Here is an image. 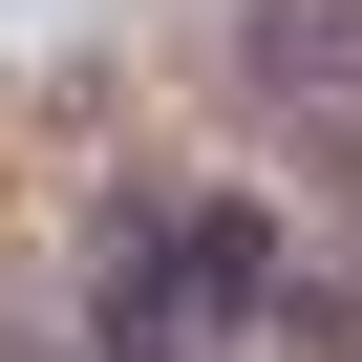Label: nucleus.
<instances>
[{
    "mask_svg": "<svg viewBox=\"0 0 362 362\" xmlns=\"http://www.w3.org/2000/svg\"><path fill=\"white\" fill-rule=\"evenodd\" d=\"M235 64H256L298 128H341V149H362V0H256V22H235Z\"/></svg>",
    "mask_w": 362,
    "mask_h": 362,
    "instance_id": "obj_1",
    "label": "nucleus"
},
{
    "mask_svg": "<svg viewBox=\"0 0 362 362\" xmlns=\"http://www.w3.org/2000/svg\"><path fill=\"white\" fill-rule=\"evenodd\" d=\"M277 341H298V362H362V298H320V277H298V320H277Z\"/></svg>",
    "mask_w": 362,
    "mask_h": 362,
    "instance_id": "obj_2",
    "label": "nucleus"
}]
</instances>
